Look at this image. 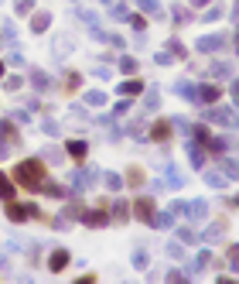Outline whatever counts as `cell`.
I'll return each instance as SVG.
<instances>
[{"label": "cell", "mask_w": 239, "mask_h": 284, "mask_svg": "<svg viewBox=\"0 0 239 284\" xmlns=\"http://www.w3.org/2000/svg\"><path fill=\"white\" fill-rule=\"evenodd\" d=\"M195 93H198V99H202V103H216L222 89H219V86H212V82H208V86H198Z\"/></svg>", "instance_id": "cell-9"}, {"label": "cell", "mask_w": 239, "mask_h": 284, "mask_svg": "<svg viewBox=\"0 0 239 284\" xmlns=\"http://www.w3.org/2000/svg\"><path fill=\"white\" fill-rule=\"evenodd\" d=\"M48 24H52V14H48V11H41V14H34V21H31V31H34V35H41Z\"/></svg>", "instance_id": "cell-11"}, {"label": "cell", "mask_w": 239, "mask_h": 284, "mask_svg": "<svg viewBox=\"0 0 239 284\" xmlns=\"http://www.w3.org/2000/svg\"><path fill=\"white\" fill-rule=\"evenodd\" d=\"M20 86H24V79H20V76H10V79H7V89H10V93H18Z\"/></svg>", "instance_id": "cell-24"}, {"label": "cell", "mask_w": 239, "mask_h": 284, "mask_svg": "<svg viewBox=\"0 0 239 284\" xmlns=\"http://www.w3.org/2000/svg\"><path fill=\"white\" fill-rule=\"evenodd\" d=\"M110 206H113V223H126V216H130L126 202H110Z\"/></svg>", "instance_id": "cell-15"}, {"label": "cell", "mask_w": 239, "mask_h": 284, "mask_svg": "<svg viewBox=\"0 0 239 284\" xmlns=\"http://www.w3.org/2000/svg\"><path fill=\"white\" fill-rule=\"evenodd\" d=\"M44 133H52V137H58V133H62V127H58V123H55V120H48V123H44Z\"/></svg>", "instance_id": "cell-28"}, {"label": "cell", "mask_w": 239, "mask_h": 284, "mask_svg": "<svg viewBox=\"0 0 239 284\" xmlns=\"http://www.w3.org/2000/svg\"><path fill=\"white\" fill-rule=\"evenodd\" d=\"M134 212H137V219H140V223H147V226H154V219H158L154 199H137V202H134Z\"/></svg>", "instance_id": "cell-3"}, {"label": "cell", "mask_w": 239, "mask_h": 284, "mask_svg": "<svg viewBox=\"0 0 239 284\" xmlns=\"http://www.w3.org/2000/svg\"><path fill=\"white\" fill-rule=\"evenodd\" d=\"M229 264H232V267H239V243H232V246H229Z\"/></svg>", "instance_id": "cell-26"}, {"label": "cell", "mask_w": 239, "mask_h": 284, "mask_svg": "<svg viewBox=\"0 0 239 284\" xmlns=\"http://www.w3.org/2000/svg\"><path fill=\"white\" fill-rule=\"evenodd\" d=\"M82 212H86V209H82L79 202H68L65 212H62V219H82Z\"/></svg>", "instance_id": "cell-13"}, {"label": "cell", "mask_w": 239, "mask_h": 284, "mask_svg": "<svg viewBox=\"0 0 239 284\" xmlns=\"http://www.w3.org/2000/svg\"><path fill=\"white\" fill-rule=\"evenodd\" d=\"M86 103H89V106H102V103H106V93H100V89H96V93L86 96Z\"/></svg>", "instance_id": "cell-18"}, {"label": "cell", "mask_w": 239, "mask_h": 284, "mask_svg": "<svg viewBox=\"0 0 239 284\" xmlns=\"http://www.w3.org/2000/svg\"><path fill=\"white\" fill-rule=\"evenodd\" d=\"M120 69H123V72H137V62H134V58H120Z\"/></svg>", "instance_id": "cell-25"}, {"label": "cell", "mask_w": 239, "mask_h": 284, "mask_svg": "<svg viewBox=\"0 0 239 284\" xmlns=\"http://www.w3.org/2000/svg\"><path fill=\"white\" fill-rule=\"evenodd\" d=\"M65 151H68V158L82 161V158L89 154V144H86V140H68V144H65Z\"/></svg>", "instance_id": "cell-7"}, {"label": "cell", "mask_w": 239, "mask_h": 284, "mask_svg": "<svg viewBox=\"0 0 239 284\" xmlns=\"http://www.w3.org/2000/svg\"><path fill=\"white\" fill-rule=\"evenodd\" d=\"M79 86H82V76H79V72H68V76H65V89H68V93H76Z\"/></svg>", "instance_id": "cell-17"}, {"label": "cell", "mask_w": 239, "mask_h": 284, "mask_svg": "<svg viewBox=\"0 0 239 284\" xmlns=\"http://www.w3.org/2000/svg\"><path fill=\"white\" fill-rule=\"evenodd\" d=\"M232 206H239V195H236V199H232Z\"/></svg>", "instance_id": "cell-33"}, {"label": "cell", "mask_w": 239, "mask_h": 284, "mask_svg": "<svg viewBox=\"0 0 239 284\" xmlns=\"http://www.w3.org/2000/svg\"><path fill=\"white\" fill-rule=\"evenodd\" d=\"M0 137H4V144H7V148H18V144H20V133H18V127H14L10 120H4V123H0Z\"/></svg>", "instance_id": "cell-5"}, {"label": "cell", "mask_w": 239, "mask_h": 284, "mask_svg": "<svg viewBox=\"0 0 239 284\" xmlns=\"http://www.w3.org/2000/svg\"><path fill=\"white\" fill-rule=\"evenodd\" d=\"M137 4L147 11V14H160V4H158V0H137Z\"/></svg>", "instance_id": "cell-19"}, {"label": "cell", "mask_w": 239, "mask_h": 284, "mask_svg": "<svg viewBox=\"0 0 239 284\" xmlns=\"http://www.w3.org/2000/svg\"><path fill=\"white\" fill-rule=\"evenodd\" d=\"M232 99L239 103V82H232Z\"/></svg>", "instance_id": "cell-32"}, {"label": "cell", "mask_w": 239, "mask_h": 284, "mask_svg": "<svg viewBox=\"0 0 239 284\" xmlns=\"http://www.w3.org/2000/svg\"><path fill=\"white\" fill-rule=\"evenodd\" d=\"M31 7H34V0H18V14H31Z\"/></svg>", "instance_id": "cell-27"}, {"label": "cell", "mask_w": 239, "mask_h": 284, "mask_svg": "<svg viewBox=\"0 0 239 284\" xmlns=\"http://www.w3.org/2000/svg\"><path fill=\"white\" fill-rule=\"evenodd\" d=\"M0 199H4V202L14 199V178H7L4 171H0Z\"/></svg>", "instance_id": "cell-12"}, {"label": "cell", "mask_w": 239, "mask_h": 284, "mask_svg": "<svg viewBox=\"0 0 239 284\" xmlns=\"http://www.w3.org/2000/svg\"><path fill=\"white\" fill-rule=\"evenodd\" d=\"M144 178H147V175H144L140 165H130V168H126V185H134V189H137V185H144Z\"/></svg>", "instance_id": "cell-10"}, {"label": "cell", "mask_w": 239, "mask_h": 284, "mask_svg": "<svg viewBox=\"0 0 239 284\" xmlns=\"http://www.w3.org/2000/svg\"><path fill=\"white\" fill-rule=\"evenodd\" d=\"M195 137H198L202 144H208V137H212V133H208V130H205V127L198 123V127H195Z\"/></svg>", "instance_id": "cell-29"}, {"label": "cell", "mask_w": 239, "mask_h": 284, "mask_svg": "<svg viewBox=\"0 0 239 284\" xmlns=\"http://www.w3.org/2000/svg\"><path fill=\"white\" fill-rule=\"evenodd\" d=\"M178 236H181V240H184V243H195V240H198V236H195L192 229H178Z\"/></svg>", "instance_id": "cell-30"}, {"label": "cell", "mask_w": 239, "mask_h": 284, "mask_svg": "<svg viewBox=\"0 0 239 284\" xmlns=\"http://www.w3.org/2000/svg\"><path fill=\"white\" fill-rule=\"evenodd\" d=\"M219 45H222V38H219V35H208V38H202V41H198V48H202V52H216Z\"/></svg>", "instance_id": "cell-14"}, {"label": "cell", "mask_w": 239, "mask_h": 284, "mask_svg": "<svg viewBox=\"0 0 239 284\" xmlns=\"http://www.w3.org/2000/svg\"><path fill=\"white\" fill-rule=\"evenodd\" d=\"M178 93L184 96V99H195V86H192V82H181V86H178Z\"/></svg>", "instance_id": "cell-21"}, {"label": "cell", "mask_w": 239, "mask_h": 284, "mask_svg": "<svg viewBox=\"0 0 239 284\" xmlns=\"http://www.w3.org/2000/svg\"><path fill=\"white\" fill-rule=\"evenodd\" d=\"M82 223L89 229H100L110 223V199H100V206L92 209V212H82Z\"/></svg>", "instance_id": "cell-2"}, {"label": "cell", "mask_w": 239, "mask_h": 284, "mask_svg": "<svg viewBox=\"0 0 239 284\" xmlns=\"http://www.w3.org/2000/svg\"><path fill=\"white\" fill-rule=\"evenodd\" d=\"M106 4H110V0H106Z\"/></svg>", "instance_id": "cell-36"}, {"label": "cell", "mask_w": 239, "mask_h": 284, "mask_svg": "<svg viewBox=\"0 0 239 284\" xmlns=\"http://www.w3.org/2000/svg\"><path fill=\"white\" fill-rule=\"evenodd\" d=\"M7 219H10V223H20V219H28V209L18 206L14 199H7Z\"/></svg>", "instance_id": "cell-8"}, {"label": "cell", "mask_w": 239, "mask_h": 284, "mask_svg": "<svg viewBox=\"0 0 239 284\" xmlns=\"http://www.w3.org/2000/svg\"><path fill=\"white\" fill-rule=\"evenodd\" d=\"M106 185H110V189H120L123 182H120V175H106Z\"/></svg>", "instance_id": "cell-31"}, {"label": "cell", "mask_w": 239, "mask_h": 284, "mask_svg": "<svg viewBox=\"0 0 239 284\" xmlns=\"http://www.w3.org/2000/svg\"><path fill=\"white\" fill-rule=\"evenodd\" d=\"M150 137L160 140V144H168V140H171V123H168V120H158V123H154V130H150Z\"/></svg>", "instance_id": "cell-6"}, {"label": "cell", "mask_w": 239, "mask_h": 284, "mask_svg": "<svg viewBox=\"0 0 239 284\" xmlns=\"http://www.w3.org/2000/svg\"><path fill=\"white\" fill-rule=\"evenodd\" d=\"M188 212H192V216H195V219H202V216H205V212H208V209L202 206V202H192V206H188Z\"/></svg>", "instance_id": "cell-23"}, {"label": "cell", "mask_w": 239, "mask_h": 284, "mask_svg": "<svg viewBox=\"0 0 239 284\" xmlns=\"http://www.w3.org/2000/svg\"><path fill=\"white\" fill-rule=\"evenodd\" d=\"M10 178L18 182L20 189L41 192V189H44V182H48V168H44V161H41V158H28V161H20L18 168H14Z\"/></svg>", "instance_id": "cell-1"}, {"label": "cell", "mask_w": 239, "mask_h": 284, "mask_svg": "<svg viewBox=\"0 0 239 284\" xmlns=\"http://www.w3.org/2000/svg\"><path fill=\"white\" fill-rule=\"evenodd\" d=\"M44 192L55 195V199H65V189H62V185H52V182H44Z\"/></svg>", "instance_id": "cell-20"}, {"label": "cell", "mask_w": 239, "mask_h": 284, "mask_svg": "<svg viewBox=\"0 0 239 284\" xmlns=\"http://www.w3.org/2000/svg\"><path fill=\"white\" fill-rule=\"evenodd\" d=\"M68 260H72V253H68V250H55V253H52V260H48V270H52V274H62V270L68 267Z\"/></svg>", "instance_id": "cell-4"}, {"label": "cell", "mask_w": 239, "mask_h": 284, "mask_svg": "<svg viewBox=\"0 0 239 284\" xmlns=\"http://www.w3.org/2000/svg\"><path fill=\"white\" fill-rule=\"evenodd\" d=\"M31 82H34L38 89H48V76H44V72H34V76H31Z\"/></svg>", "instance_id": "cell-22"}, {"label": "cell", "mask_w": 239, "mask_h": 284, "mask_svg": "<svg viewBox=\"0 0 239 284\" xmlns=\"http://www.w3.org/2000/svg\"><path fill=\"white\" fill-rule=\"evenodd\" d=\"M236 48H239V35H236Z\"/></svg>", "instance_id": "cell-35"}, {"label": "cell", "mask_w": 239, "mask_h": 284, "mask_svg": "<svg viewBox=\"0 0 239 284\" xmlns=\"http://www.w3.org/2000/svg\"><path fill=\"white\" fill-rule=\"evenodd\" d=\"M0 76H4V62H0Z\"/></svg>", "instance_id": "cell-34"}, {"label": "cell", "mask_w": 239, "mask_h": 284, "mask_svg": "<svg viewBox=\"0 0 239 284\" xmlns=\"http://www.w3.org/2000/svg\"><path fill=\"white\" fill-rule=\"evenodd\" d=\"M140 89H144V82H137V79H134V82H123V86H120V93H123V96H137Z\"/></svg>", "instance_id": "cell-16"}]
</instances>
